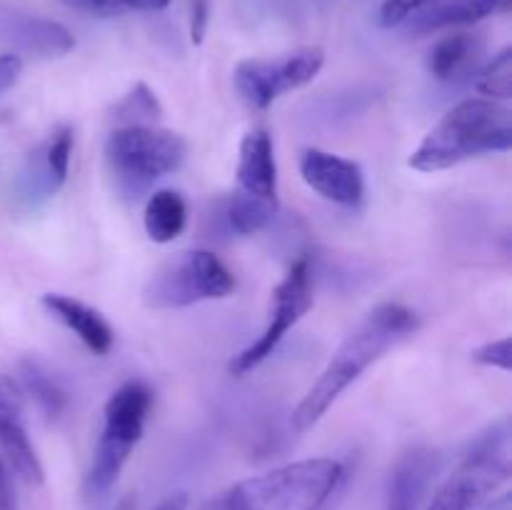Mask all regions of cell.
Segmentation results:
<instances>
[{
    "label": "cell",
    "mask_w": 512,
    "mask_h": 510,
    "mask_svg": "<svg viewBox=\"0 0 512 510\" xmlns=\"http://www.w3.org/2000/svg\"><path fill=\"white\" fill-rule=\"evenodd\" d=\"M435 0H383L380 5V25L383 28H398L403 25L410 15L420 13L423 8H428Z\"/></svg>",
    "instance_id": "cell-26"
},
{
    "label": "cell",
    "mask_w": 512,
    "mask_h": 510,
    "mask_svg": "<svg viewBox=\"0 0 512 510\" xmlns=\"http://www.w3.org/2000/svg\"><path fill=\"white\" fill-rule=\"evenodd\" d=\"M0 40L38 58H63L75 48L73 33L65 25L10 8H0Z\"/></svg>",
    "instance_id": "cell-13"
},
{
    "label": "cell",
    "mask_w": 512,
    "mask_h": 510,
    "mask_svg": "<svg viewBox=\"0 0 512 510\" xmlns=\"http://www.w3.org/2000/svg\"><path fill=\"white\" fill-rule=\"evenodd\" d=\"M0 455L23 483H45V470L28 435L20 395L8 375L3 373H0Z\"/></svg>",
    "instance_id": "cell-12"
},
{
    "label": "cell",
    "mask_w": 512,
    "mask_h": 510,
    "mask_svg": "<svg viewBox=\"0 0 512 510\" xmlns=\"http://www.w3.org/2000/svg\"><path fill=\"white\" fill-rule=\"evenodd\" d=\"M115 510H130V500H123V503H120Z\"/></svg>",
    "instance_id": "cell-32"
},
{
    "label": "cell",
    "mask_w": 512,
    "mask_h": 510,
    "mask_svg": "<svg viewBox=\"0 0 512 510\" xmlns=\"http://www.w3.org/2000/svg\"><path fill=\"white\" fill-rule=\"evenodd\" d=\"M210 20V3L208 0H190V40L195 45L203 43L205 30Z\"/></svg>",
    "instance_id": "cell-27"
},
{
    "label": "cell",
    "mask_w": 512,
    "mask_h": 510,
    "mask_svg": "<svg viewBox=\"0 0 512 510\" xmlns=\"http://www.w3.org/2000/svg\"><path fill=\"white\" fill-rule=\"evenodd\" d=\"M510 0H435L420 13L410 15L405 23L415 35H428L445 28L475 25L498 13H508Z\"/></svg>",
    "instance_id": "cell-17"
},
{
    "label": "cell",
    "mask_w": 512,
    "mask_h": 510,
    "mask_svg": "<svg viewBox=\"0 0 512 510\" xmlns=\"http://www.w3.org/2000/svg\"><path fill=\"white\" fill-rule=\"evenodd\" d=\"M160 115H163V105L145 83H135L133 90L123 95L113 108V118L120 125H155Z\"/></svg>",
    "instance_id": "cell-22"
},
{
    "label": "cell",
    "mask_w": 512,
    "mask_h": 510,
    "mask_svg": "<svg viewBox=\"0 0 512 510\" xmlns=\"http://www.w3.org/2000/svg\"><path fill=\"white\" fill-rule=\"evenodd\" d=\"M20 383L48 418H58L68 408V393H65L63 383L40 360H20Z\"/></svg>",
    "instance_id": "cell-20"
},
{
    "label": "cell",
    "mask_w": 512,
    "mask_h": 510,
    "mask_svg": "<svg viewBox=\"0 0 512 510\" xmlns=\"http://www.w3.org/2000/svg\"><path fill=\"white\" fill-rule=\"evenodd\" d=\"M105 163L128 193L175 173L188 158V140L158 125H120L105 140Z\"/></svg>",
    "instance_id": "cell-5"
},
{
    "label": "cell",
    "mask_w": 512,
    "mask_h": 510,
    "mask_svg": "<svg viewBox=\"0 0 512 510\" xmlns=\"http://www.w3.org/2000/svg\"><path fill=\"white\" fill-rule=\"evenodd\" d=\"M188 223V205L178 190H155L145 203L143 225L153 243H173Z\"/></svg>",
    "instance_id": "cell-19"
},
{
    "label": "cell",
    "mask_w": 512,
    "mask_h": 510,
    "mask_svg": "<svg viewBox=\"0 0 512 510\" xmlns=\"http://www.w3.org/2000/svg\"><path fill=\"white\" fill-rule=\"evenodd\" d=\"M508 480L510 430L503 418L470 445L458 468L438 485L425 510H478Z\"/></svg>",
    "instance_id": "cell-6"
},
{
    "label": "cell",
    "mask_w": 512,
    "mask_h": 510,
    "mask_svg": "<svg viewBox=\"0 0 512 510\" xmlns=\"http://www.w3.org/2000/svg\"><path fill=\"white\" fill-rule=\"evenodd\" d=\"M275 210H278V203H270V200L255 198V195L235 190V193L225 200L223 215L230 233L255 235L273 223Z\"/></svg>",
    "instance_id": "cell-21"
},
{
    "label": "cell",
    "mask_w": 512,
    "mask_h": 510,
    "mask_svg": "<svg viewBox=\"0 0 512 510\" xmlns=\"http://www.w3.org/2000/svg\"><path fill=\"white\" fill-rule=\"evenodd\" d=\"M438 470V455L428 448H413L395 463L385 493V510H420L430 480Z\"/></svg>",
    "instance_id": "cell-16"
},
{
    "label": "cell",
    "mask_w": 512,
    "mask_h": 510,
    "mask_svg": "<svg viewBox=\"0 0 512 510\" xmlns=\"http://www.w3.org/2000/svg\"><path fill=\"white\" fill-rule=\"evenodd\" d=\"M313 300V265H310L308 258H298L290 265L285 278L278 283V288L273 290V310H270L268 325H265L263 333L248 348H243L230 360V373L243 378L250 370L263 365L278 350L285 335L313 308Z\"/></svg>",
    "instance_id": "cell-8"
},
{
    "label": "cell",
    "mask_w": 512,
    "mask_h": 510,
    "mask_svg": "<svg viewBox=\"0 0 512 510\" xmlns=\"http://www.w3.org/2000/svg\"><path fill=\"white\" fill-rule=\"evenodd\" d=\"M475 90L480 98L510 100L512 98V48H503L475 80Z\"/></svg>",
    "instance_id": "cell-23"
},
{
    "label": "cell",
    "mask_w": 512,
    "mask_h": 510,
    "mask_svg": "<svg viewBox=\"0 0 512 510\" xmlns=\"http://www.w3.org/2000/svg\"><path fill=\"white\" fill-rule=\"evenodd\" d=\"M470 358L478 365H485V368H500V370H512V340L505 335V338L490 340V343H483L480 348H475L470 353Z\"/></svg>",
    "instance_id": "cell-24"
},
{
    "label": "cell",
    "mask_w": 512,
    "mask_h": 510,
    "mask_svg": "<svg viewBox=\"0 0 512 510\" xmlns=\"http://www.w3.org/2000/svg\"><path fill=\"white\" fill-rule=\"evenodd\" d=\"M13 470L8 468L5 458L0 455V510H20L18 505V493H15L13 485Z\"/></svg>",
    "instance_id": "cell-29"
},
{
    "label": "cell",
    "mask_w": 512,
    "mask_h": 510,
    "mask_svg": "<svg viewBox=\"0 0 512 510\" xmlns=\"http://www.w3.org/2000/svg\"><path fill=\"white\" fill-rule=\"evenodd\" d=\"M170 0H133L135 8H145V10H163Z\"/></svg>",
    "instance_id": "cell-31"
},
{
    "label": "cell",
    "mask_w": 512,
    "mask_h": 510,
    "mask_svg": "<svg viewBox=\"0 0 512 510\" xmlns=\"http://www.w3.org/2000/svg\"><path fill=\"white\" fill-rule=\"evenodd\" d=\"M418 313L403 303H380L363 315L358 325L345 335L340 348L318 375L298 408L293 410V428L298 433L313 428L333 408L335 400L385 353L398 348L418 330Z\"/></svg>",
    "instance_id": "cell-1"
},
{
    "label": "cell",
    "mask_w": 512,
    "mask_h": 510,
    "mask_svg": "<svg viewBox=\"0 0 512 510\" xmlns=\"http://www.w3.org/2000/svg\"><path fill=\"white\" fill-rule=\"evenodd\" d=\"M40 303H43V308L48 310L58 323H63L70 333H75V338H78L90 353H110V348H113L115 343V330L100 310H95L93 305L83 303V300L65 293H45L43 298H40Z\"/></svg>",
    "instance_id": "cell-14"
},
{
    "label": "cell",
    "mask_w": 512,
    "mask_h": 510,
    "mask_svg": "<svg viewBox=\"0 0 512 510\" xmlns=\"http://www.w3.org/2000/svg\"><path fill=\"white\" fill-rule=\"evenodd\" d=\"M235 290V275L210 250H183L160 263L143 288L150 310H180L205 300H223Z\"/></svg>",
    "instance_id": "cell-7"
},
{
    "label": "cell",
    "mask_w": 512,
    "mask_h": 510,
    "mask_svg": "<svg viewBox=\"0 0 512 510\" xmlns=\"http://www.w3.org/2000/svg\"><path fill=\"white\" fill-rule=\"evenodd\" d=\"M20 73H23V58L18 53L0 55V95L8 93L18 83Z\"/></svg>",
    "instance_id": "cell-28"
},
{
    "label": "cell",
    "mask_w": 512,
    "mask_h": 510,
    "mask_svg": "<svg viewBox=\"0 0 512 510\" xmlns=\"http://www.w3.org/2000/svg\"><path fill=\"white\" fill-rule=\"evenodd\" d=\"M73 128L60 125L38 148H33L20 168L13 185V198L20 208L35 210L58 195L68 180L70 158H73Z\"/></svg>",
    "instance_id": "cell-10"
},
{
    "label": "cell",
    "mask_w": 512,
    "mask_h": 510,
    "mask_svg": "<svg viewBox=\"0 0 512 510\" xmlns=\"http://www.w3.org/2000/svg\"><path fill=\"white\" fill-rule=\"evenodd\" d=\"M240 193L278 203V163H275L273 138L268 130L253 128L240 143L238 168H235Z\"/></svg>",
    "instance_id": "cell-15"
},
{
    "label": "cell",
    "mask_w": 512,
    "mask_h": 510,
    "mask_svg": "<svg viewBox=\"0 0 512 510\" xmlns=\"http://www.w3.org/2000/svg\"><path fill=\"white\" fill-rule=\"evenodd\" d=\"M325 50L318 45L290 50L278 58H245L235 65L233 83L253 110H268L280 95L308 85L323 70Z\"/></svg>",
    "instance_id": "cell-9"
},
{
    "label": "cell",
    "mask_w": 512,
    "mask_h": 510,
    "mask_svg": "<svg viewBox=\"0 0 512 510\" xmlns=\"http://www.w3.org/2000/svg\"><path fill=\"white\" fill-rule=\"evenodd\" d=\"M512 148V113L498 100L465 98L438 120L410 153V168L438 173L485 153Z\"/></svg>",
    "instance_id": "cell-2"
},
{
    "label": "cell",
    "mask_w": 512,
    "mask_h": 510,
    "mask_svg": "<svg viewBox=\"0 0 512 510\" xmlns=\"http://www.w3.org/2000/svg\"><path fill=\"white\" fill-rule=\"evenodd\" d=\"M485 50V40L478 33H450L440 38L433 48L428 50V73L440 83H458L468 78L480 63V55Z\"/></svg>",
    "instance_id": "cell-18"
},
{
    "label": "cell",
    "mask_w": 512,
    "mask_h": 510,
    "mask_svg": "<svg viewBox=\"0 0 512 510\" xmlns=\"http://www.w3.org/2000/svg\"><path fill=\"white\" fill-rule=\"evenodd\" d=\"M155 510H188V495L185 493L168 495V498H163L158 505H155Z\"/></svg>",
    "instance_id": "cell-30"
},
{
    "label": "cell",
    "mask_w": 512,
    "mask_h": 510,
    "mask_svg": "<svg viewBox=\"0 0 512 510\" xmlns=\"http://www.w3.org/2000/svg\"><path fill=\"white\" fill-rule=\"evenodd\" d=\"M310 190L340 208H358L365 198V173L355 160L320 148H305L298 160Z\"/></svg>",
    "instance_id": "cell-11"
},
{
    "label": "cell",
    "mask_w": 512,
    "mask_h": 510,
    "mask_svg": "<svg viewBox=\"0 0 512 510\" xmlns=\"http://www.w3.org/2000/svg\"><path fill=\"white\" fill-rule=\"evenodd\" d=\"M343 463L305 458L240 480L205 510H320L343 483Z\"/></svg>",
    "instance_id": "cell-3"
},
{
    "label": "cell",
    "mask_w": 512,
    "mask_h": 510,
    "mask_svg": "<svg viewBox=\"0 0 512 510\" xmlns=\"http://www.w3.org/2000/svg\"><path fill=\"white\" fill-rule=\"evenodd\" d=\"M150 408L153 390L143 380H128L108 398L103 408V428L85 475V495L90 500L105 498L118 483L120 473L143 438Z\"/></svg>",
    "instance_id": "cell-4"
},
{
    "label": "cell",
    "mask_w": 512,
    "mask_h": 510,
    "mask_svg": "<svg viewBox=\"0 0 512 510\" xmlns=\"http://www.w3.org/2000/svg\"><path fill=\"white\" fill-rule=\"evenodd\" d=\"M60 3L93 18H118L135 10L133 0H60Z\"/></svg>",
    "instance_id": "cell-25"
}]
</instances>
